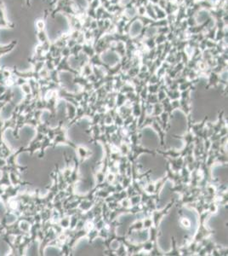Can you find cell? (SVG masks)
<instances>
[{"label":"cell","mask_w":228,"mask_h":256,"mask_svg":"<svg viewBox=\"0 0 228 256\" xmlns=\"http://www.w3.org/2000/svg\"><path fill=\"white\" fill-rule=\"evenodd\" d=\"M142 27L143 24L141 21H134V22L132 23L131 27L130 29V35L131 38H135L137 37L142 30Z\"/></svg>","instance_id":"obj_1"},{"label":"cell","mask_w":228,"mask_h":256,"mask_svg":"<svg viewBox=\"0 0 228 256\" xmlns=\"http://www.w3.org/2000/svg\"><path fill=\"white\" fill-rule=\"evenodd\" d=\"M101 59L108 64H113L118 60V56L112 51H106L101 55Z\"/></svg>","instance_id":"obj_2"},{"label":"cell","mask_w":228,"mask_h":256,"mask_svg":"<svg viewBox=\"0 0 228 256\" xmlns=\"http://www.w3.org/2000/svg\"><path fill=\"white\" fill-rule=\"evenodd\" d=\"M157 32V29L155 28H150L147 29L146 31V36L147 37H152L154 36Z\"/></svg>","instance_id":"obj_4"},{"label":"cell","mask_w":228,"mask_h":256,"mask_svg":"<svg viewBox=\"0 0 228 256\" xmlns=\"http://www.w3.org/2000/svg\"><path fill=\"white\" fill-rule=\"evenodd\" d=\"M121 2H122V4H127L130 2V0H121Z\"/></svg>","instance_id":"obj_7"},{"label":"cell","mask_w":228,"mask_h":256,"mask_svg":"<svg viewBox=\"0 0 228 256\" xmlns=\"http://www.w3.org/2000/svg\"><path fill=\"white\" fill-rule=\"evenodd\" d=\"M126 16H128L129 18H132L133 16H135V9L134 8L127 9L126 10Z\"/></svg>","instance_id":"obj_5"},{"label":"cell","mask_w":228,"mask_h":256,"mask_svg":"<svg viewBox=\"0 0 228 256\" xmlns=\"http://www.w3.org/2000/svg\"><path fill=\"white\" fill-rule=\"evenodd\" d=\"M209 17V14L207 10L205 9H202L199 12L197 13V16H196V21H197V24H202L204 23L205 21L208 19Z\"/></svg>","instance_id":"obj_3"},{"label":"cell","mask_w":228,"mask_h":256,"mask_svg":"<svg viewBox=\"0 0 228 256\" xmlns=\"http://www.w3.org/2000/svg\"><path fill=\"white\" fill-rule=\"evenodd\" d=\"M77 2L79 3V4L80 6L84 7V8H86V6L88 5V4H87V2L85 0H77Z\"/></svg>","instance_id":"obj_6"}]
</instances>
